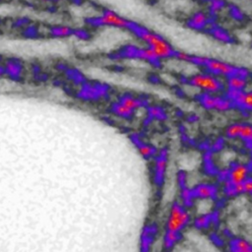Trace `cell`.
Returning a JSON list of instances; mask_svg holds the SVG:
<instances>
[{
	"instance_id": "cell-1",
	"label": "cell",
	"mask_w": 252,
	"mask_h": 252,
	"mask_svg": "<svg viewBox=\"0 0 252 252\" xmlns=\"http://www.w3.org/2000/svg\"><path fill=\"white\" fill-rule=\"evenodd\" d=\"M128 31L135 34L139 39H141L148 48H150L158 60L168 59L174 57L176 50L171 46V44L157 32L148 30L147 28L132 22Z\"/></svg>"
},
{
	"instance_id": "cell-2",
	"label": "cell",
	"mask_w": 252,
	"mask_h": 252,
	"mask_svg": "<svg viewBox=\"0 0 252 252\" xmlns=\"http://www.w3.org/2000/svg\"><path fill=\"white\" fill-rule=\"evenodd\" d=\"M189 84L199 89L205 94H216L221 92L225 84L220 79L211 73H197L189 78Z\"/></svg>"
},
{
	"instance_id": "cell-3",
	"label": "cell",
	"mask_w": 252,
	"mask_h": 252,
	"mask_svg": "<svg viewBox=\"0 0 252 252\" xmlns=\"http://www.w3.org/2000/svg\"><path fill=\"white\" fill-rule=\"evenodd\" d=\"M190 220L189 213L180 204L174 203L170 210L166 220V232L178 234L187 225Z\"/></svg>"
},
{
	"instance_id": "cell-4",
	"label": "cell",
	"mask_w": 252,
	"mask_h": 252,
	"mask_svg": "<svg viewBox=\"0 0 252 252\" xmlns=\"http://www.w3.org/2000/svg\"><path fill=\"white\" fill-rule=\"evenodd\" d=\"M91 23L99 27H112L128 30L132 24V21L124 18L112 10H104L100 16L93 19Z\"/></svg>"
},
{
	"instance_id": "cell-5",
	"label": "cell",
	"mask_w": 252,
	"mask_h": 252,
	"mask_svg": "<svg viewBox=\"0 0 252 252\" xmlns=\"http://www.w3.org/2000/svg\"><path fill=\"white\" fill-rule=\"evenodd\" d=\"M142 105V101L135 96L124 94L119 101L113 105V111L122 117H129L132 113Z\"/></svg>"
},
{
	"instance_id": "cell-6",
	"label": "cell",
	"mask_w": 252,
	"mask_h": 252,
	"mask_svg": "<svg viewBox=\"0 0 252 252\" xmlns=\"http://www.w3.org/2000/svg\"><path fill=\"white\" fill-rule=\"evenodd\" d=\"M200 102L204 107L212 109L216 108L218 110H227L231 107L233 102L228 97H221L211 94H201Z\"/></svg>"
},
{
	"instance_id": "cell-7",
	"label": "cell",
	"mask_w": 252,
	"mask_h": 252,
	"mask_svg": "<svg viewBox=\"0 0 252 252\" xmlns=\"http://www.w3.org/2000/svg\"><path fill=\"white\" fill-rule=\"evenodd\" d=\"M226 135L230 138H241L252 142V125L246 123H234L227 127Z\"/></svg>"
},
{
	"instance_id": "cell-8",
	"label": "cell",
	"mask_w": 252,
	"mask_h": 252,
	"mask_svg": "<svg viewBox=\"0 0 252 252\" xmlns=\"http://www.w3.org/2000/svg\"><path fill=\"white\" fill-rule=\"evenodd\" d=\"M227 97L238 106L246 109L252 110V91H227Z\"/></svg>"
},
{
	"instance_id": "cell-9",
	"label": "cell",
	"mask_w": 252,
	"mask_h": 252,
	"mask_svg": "<svg viewBox=\"0 0 252 252\" xmlns=\"http://www.w3.org/2000/svg\"><path fill=\"white\" fill-rule=\"evenodd\" d=\"M248 177H249V168L246 164H243V163H236L230 168L228 172L229 183L231 185L242 184Z\"/></svg>"
},
{
	"instance_id": "cell-10",
	"label": "cell",
	"mask_w": 252,
	"mask_h": 252,
	"mask_svg": "<svg viewBox=\"0 0 252 252\" xmlns=\"http://www.w3.org/2000/svg\"><path fill=\"white\" fill-rule=\"evenodd\" d=\"M224 84H225L226 88L230 91L241 92V91H245V89L248 85V79L244 78L240 75L233 74L226 78V81Z\"/></svg>"
},
{
	"instance_id": "cell-11",
	"label": "cell",
	"mask_w": 252,
	"mask_h": 252,
	"mask_svg": "<svg viewBox=\"0 0 252 252\" xmlns=\"http://www.w3.org/2000/svg\"><path fill=\"white\" fill-rule=\"evenodd\" d=\"M216 192L217 189L213 185L200 184L194 189L193 195L198 199H213L216 195Z\"/></svg>"
},
{
	"instance_id": "cell-12",
	"label": "cell",
	"mask_w": 252,
	"mask_h": 252,
	"mask_svg": "<svg viewBox=\"0 0 252 252\" xmlns=\"http://www.w3.org/2000/svg\"><path fill=\"white\" fill-rule=\"evenodd\" d=\"M209 24V17L204 12H197L194 14L188 22V25L195 30H201L208 26Z\"/></svg>"
},
{
	"instance_id": "cell-13",
	"label": "cell",
	"mask_w": 252,
	"mask_h": 252,
	"mask_svg": "<svg viewBox=\"0 0 252 252\" xmlns=\"http://www.w3.org/2000/svg\"><path fill=\"white\" fill-rule=\"evenodd\" d=\"M230 246L232 252H252V244L243 238H235Z\"/></svg>"
},
{
	"instance_id": "cell-14",
	"label": "cell",
	"mask_w": 252,
	"mask_h": 252,
	"mask_svg": "<svg viewBox=\"0 0 252 252\" xmlns=\"http://www.w3.org/2000/svg\"><path fill=\"white\" fill-rule=\"evenodd\" d=\"M165 165H166V159L164 157H159L155 165V178L156 182H160L162 180V176L164 174L165 170Z\"/></svg>"
},
{
	"instance_id": "cell-15",
	"label": "cell",
	"mask_w": 252,
	"mask_h": 252,
	"mask_svg": "<svg viewBox=\"0 0 252 252\" xmlns=\"http://www.w3.org/2000/svg\"><path fill=\"white\" fill-rule=\"evenodd\" d=\"M51 33L54 36H60V37H65L69 36L74 33V31L66 26H60V27H55L54 29L51 30Z\"/></svg>"
},
{
	"instance_id": "cell-16",
	"label": "cell",
	"mask_w": 252,
	"mask_h": 252,
	"mask_svg": "<svg viewBox=\"0 0 252 252\" xmlns=\"http://www.w3.org/2000/svg\"><path fill=\"white\" fill-rule=\"evenodd\" d=\"M211 32H212V34L219 40H221V41H225V42H228L230 40V37L229 35L222 30L219 29V28H212L211 29Z\"/></svg>"
},
{
	"instance_id": "cell-17",
	"label": "cell",
	"mask_w": 252,
	"mask_h": 252,
	"mask_svg": "<svg viewBox=\"0 0 252 252\" xmlns=\"http://www.w3.org/2000/svg\"><path fill=\"white\" fill-rule=\"evenodd\" d=\"M139 151H140L141 155H143L146 158L151 157L154 154V152H155L152 147H150L149 145H146V144H141L139 146Z\"/></svg>"
},
{
	"instance_id": "cell-18",
	"label": "cell",
	"mask_w": 252,
	"mask_h": 252,
	"mask_svg": "<svg viewBox=\"0 0 252 252\" xmlns=\"http://www.w3.org/2000/svg\"><path fill=\"white\" fill-rule=\"evenodd\" d=\"M243 193L252 194V176H249L243 183Z\"/></svg>"
},
{
	"instance_id": "cell-19",
	"label": "cell",
	"mask_w": 252,
	"mask_h": 252,
	"mask_svg": "<svg viewBox=\"0 0 252 252\" xmlns=\"http://www.w3.org/2000/svg\"><path fill=\"white\" fill-rule=\"evenodd\" d=\"M44 2H54V1H57V0H42Z\"/></svg>"
}]
</instances>
